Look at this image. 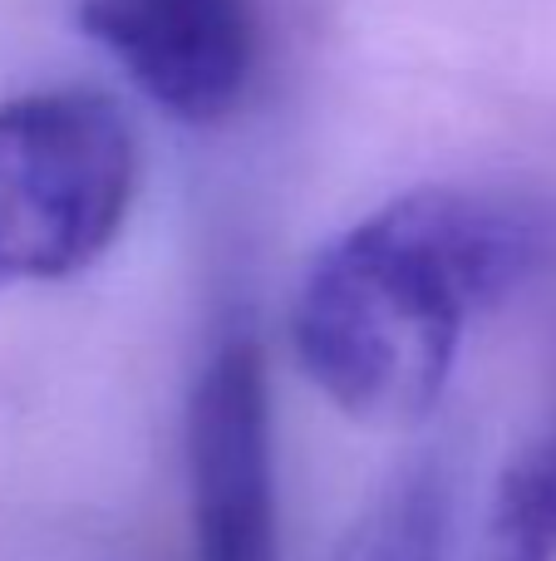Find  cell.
<instances>
[{
	"label": "cell",
	"instance_id": "cell-1",
	"mask_svg": "<svg viewBox=\"0 0 556 561\" xmlns=\"http://www.w3.org/2000/svg\"><path fill=\"white\" fill-rule=\"evenodd\" d=\"M532 266V227L463 187H414L311 256L291 350L364 428H414L443 404L468 330Z\"/></svg>",
	"mask_w": 556,
	"mask_h": 561
},
{
	"label": "cell",
	"instance_id": "cell-2",
	"mask_svg": "<svg viewBox=\"0 0 556 561\" xmlns=\"http://www.w3.org/2000/svg\"><path fill=\"white\" fill-rule=\"evenodd\" d=\"M134 197L138 138L114 99L49 89L0 104V296L89 272Z\"/></svg>",
	"mask_w": 556,
	"mask_h": 561
},
{
	"label": "cell",
	"instance_id": "cell-3",
	"mask_svg": "<svg viewBox=\"0 0 556 561\" xmlns=\"http://www.w3.org/2000/svg\"><path fill=\"white\" fill-rule=\"evenodd\" d=\"M187 517L193 561H276V424L266 355L232 335L207 355L187 399Z\"/></svg>",
	"mask_w": 556,
	"mask_h": 561
},
{
	"label": "cell",
	"instance_id": "cell-4",
	"mask_svg": "<svg viewBox=\"0 0 556 561\" xmlns=\"http://www.w3.org/2000/svg\"><path fill=\"white\" fill-rule=\"evenodd\" d=\"M79 30L134 89L183 124H217L246 94L256 30L246 0H79Z\"/></svg>",
	"mask_w": 556,
	"mask_h": 561
},
{
	"label": "cell",
	"instance_id": "cell-5",
	"mask_svg": "<svg viewBox=\"0 0 556 561\" xmlns=\"http://www.w3.org/2000/svg\"><path fill=\"white\" fill-rule=\"evenodd\" d=\"M331 561H453V478L443 463H409L345 527Z\"/></svg>",
	"mask_w": 556,
	"mask_h": 561
},
{
	"label": "cell",
	"instance_id": "cell-6",
	"mask_svg": "<svg viewBox=\"0 0 556 561\" xmlns=\"http://www.w3.org/2000/svg\"><path fill=\"white\" fill-rule=\"evenodd\" d=\"M478 561H556V414L493 483Z\"/></svg>",
	"mask_w": 556,
	"mask_h": 561
}]
</instances>
